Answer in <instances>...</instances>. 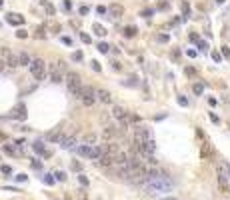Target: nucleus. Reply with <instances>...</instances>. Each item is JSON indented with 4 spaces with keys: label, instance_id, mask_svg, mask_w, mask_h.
Instances as JSON below:
<instances>
[{
    "label": "nucleus",
    "instance_id": "9b49d317",
    "mask_svg": "<svg viewBox=\"0 0 230 200\" xmlns=\"http://www.w3.org/2000/svg\"><path fill=\"white\" fill-rule=\"evenodd\" d=\"M96 96H98V100H102V102H112V94L108 92V90H104V88H96Z\"/></svg>",
    "mask_w": 230,
    "mask_h": 200
},
{
    "label": "nucleus",
    "instance_id": "f704fd0d",
    "mask_svg": "<svg viewBox=\"0 0 230 200\" xmlns=\"http://www.w3.org/2000/svg\"><path fill=\"white\" fill-rule=\"evenodd\" d=\"M210 120L214 122V124H220V118H218V116H216L214 112H210Z\"/></svg>",
    "mask_w": 230,
    "mask_h": 200
},
{
    "label": "nucleus",
    "instance_id": "4c0bfd02",
    "mask_svg": "<svg viewBox=\"0 0 230 200\" xmlns=\"http://www.w3.org/2000/svg\"><path fill=\"white\" fill-rule=\"evenodd\" d=\"M16 36H18V38H26L28 32H26V30H18V32H16Z\"/></svg>",
    "mask_w": 230,
    "mask_h": 200
},
{
    "label": "nucleus",
    "instance_id": "5fc2aeb1",
    "mask_svg": "<svg viewBox=\"0 0 230 200\" xmlns=\"http://www.w3.org/2000/svg\"><path fill=\"white\" fill-rule=\"evenodd\" d=\"M62 42H64V44H72V40H70V38H66V36H62Z\"/></svg>",
    "mask_w": 230,
    "mask_h": 200
},
{
    "label": "nucleus",
    "instance_id": "b1692460",
    "mask_svg": "<svg viewBox=\"0 0 230 200\" xmlns=\"http://www.w3.org/2000/svg\"><path fill=\"white\" fill-rule=\"evenodd\" d=\"M192 90H194V94H202L204 92V84H194Z\"/></svg>",
    "mask_w": 230,
    "mask_h": 200
},
{
    "label": "nucleus",
    "instance_id": "603ef678",
    "mask_svg": "<svg viewBox=\"0 0 230 200\" xmlns=\"http://www.w3.org/2000/svg\"><path fill=\"white\" fill-rule=\"evenodd\" d=\"M70 6H72V4H70V0H64V8H66V10H70Z\"/></svg>",
    "mask_w": 230,
    "mask_h": 200
},
{
    "label": "nucleus",
    "instance_id": "09e8293b",
    "mask_svg": "<svg viewBox=\"0 0 230 200\" xmlns=\"http://www.w3.org/2000/svg\"><path fill=\"white\" fill-rule=\"evenodd\" d=\"M72 58H74V60H80V58H82V52H74Z\"/></svg>",
    "mask_w": 230,
    "mask_h": 200
},
{
    "label": "nucleus",
    "instance_id": "7c9ffc66",
    "mask_svg": "<svg viewBox=\"0 0 230 200\" xmlns=\"http://www.w3.org/2000/svg\"><path fill=\"white\" fill-rule=\"evenodd\" d=\"M196 44H198V50H202V52H204V50H208V44H206V42H202V40H200V42H196Z\"/></svg>",
    "mask_w": 230,
    "mask_h": 200
},
{
    "label": "nucleus",
    "instance_id": "c756f323",
    "mask_svg": "<svg viewBox=\"0 0 230 200\" xmlns=\"http://www.w3.org/2000/svg\"><path fill=\"white\" fill-rule=\"evenodd\" d=\"M80 40H82V42H84V44H90V36H88V34H80Z\"/></svg>",
    "mask_w": 230,
    "mask_h": 200
},
{
    "label": "nucleus",
    "instance_id": "f8f14e48",
    "mask_svg": "<svg viewBox=\"0 0 230 200\" xmlns=\"http://www.w3.org/2000/svg\"><path fill=\"white\" fill-rule=\"evenodd\" d=\"M118 132H120V130H116L114 126H110V124H108V126L104 128V132H102V136H104V140H112V138H114V136H116Z\"/></svg>",
    "mask_w": 230,
    "mask_h": 200
},
{
    "label": "nucleus",
    "instance_id": "0eeeda50",
    "mask_svg": "<svg viewBox=\"0 0 230 200\" xmlns=\"http://www.w3.org/2000/svg\"><path fill=\"white\" fill-rule=\"evenodd\" d=\"M108 14L116 20L122 18V16H124V6H122V4H110V6H108Z\"/></svg>",
    "mask_w": 230,
    "mask_h": 200
},
{
    "label": "nucleus",
    "instance_id": "3c124183",
    "mask_svg": "<svg viewBox=\"0 0 230 200\" xmlns=\"http://www.w3.org/2000/svg\"><path fill=\"white\" fill-rule=\"evenodd\" d=\"M212 58L216 60V62H220V54H218V52H212Z\"/></svg>",
    "mask_w": 230,
    "mask_h": 200
},
{
    "label": "nucleus",
    "instance_id": "4468645a",
    "mask_svg": "<svg viewBox=\"0 0 230 200\" xmlns=\"http://www.w3.org/2000/svg\"><path fill=\"white\" fill-rule=\"evenodd\" d=\"M102 150H104L106 154H112V156H116V154L120 152V150H118V146H116L114 142H108V144H104V146H102Z\"/></svg>",
    "mask_w": 230,
    "mask_h": 200
},
{
    "label": "nucleus",
    "instance_id": "58836bf2",
    "mask_svg": "<svg viewBox=\"0 0 230 200\" xmlns=\"http://www.w3.org/2000/svg\"><path fill=\"white\" fill-rule=\"evenodd\" d=\"M222 56L230 58V50H228V46H222Z\"/></svg>",
    "mask_w": 230,
    "mask_h": 200
},
{
    "label": "nucleus",
    "instance_id": "79ce46f5",
    "mask_svg": "<svg viewBox=\"0 0 230 200\" xmlns=\"http://www.w3.org/2000/svg\"><path fill=\"white\" fill-rule=\"evenodd\" d=\"M142 16H146V18H150V16H152V10H150V8H146V10H142Z\"/></svg>",
    "mask_w": 230,
    "mask_h": 200
},
{
    "label": "nucleus",
    "instance_id": "2eb2a0df",
    "mask_svg": "<svg viewBox=\"0 0 230 200\" xmlns=\"http://www.w3.org/2000/svg\"><path fill=\"white\" fill-rule=\"evenodd\" d=\"M112 114H114V118H118V120H124L126 116H128V112H126L122 106H114L112 108Z\"/></svg>",
    "mask_w": 230,
    "mask_h": 200
},
{
    "label": "nucleus",
    "instance_id": "2f4dec72",
    "mask_svg": "<svg viewBox=\"0 0 230 200\" xmlns=\"http://www.w3.org/2000/svg\"><path fill=\"white\" fill-rule=\"evenodd\" d=\"M54 176H56V180H60V182H64V180H66V174L64 172H56Z\"/></svg>",
    "mask_w": 230,
    "mask_h": 200
},
{
    "label": "nucleus",
    "instance_id": "423d86ee",
    "mask_svg": "<svg viewBox=\"0 0 230 200\" xmlns=\"http://www.w3.org/2000/svg\"><path fill=\"white\" fill-rule=\"evenodd\" d=\"M30 74H32L36 80H42L44 78V74H46V62L44 60H32V64H30Z\"/></svg>",
    "mask_w": 230,
    "mask_h": 200
},
{
    "label": "nucleus",
    "instance_id": "6e6552de",
    "mask_svg": "<svg viewBox=\"0 0 230 200\" xmlns=\"http://www.w3.org/2000/svg\"><path fill=\"white\" fill-rule=\"evenodd\" d=\"M98 164H100V166H114V164H116V156L102 152V156L98 158Z\"/></svg>",
    "mask_w": 230,
    "mask_h": 200
},
{
    "label": "nucleus",
    "instance_id": "6e6d98bb",
    "mask_svg": "<svg viewBox=\"0 0 230 200\" xmlns=\"http://www.w3.org/2000/svg\"><path fill=\"white\" fill-rule=\"evenodd\" d=\"M160 200H176L174 196H166V198H160Z\"/></svg>",
    "mask_w": 230,
    "mask_h": 200
},
{
    "label": "nucleus",
    "instance_id": "72a5a7b5",
    "mask_svg": "<svg viewBox=\"0 0 230 200\" xmlns=\"http://www.w3.org/2000/svg\"><path fill=\"white\" fill-rule=\"evenodd\" d=\"M158 42H168V34H158Z\"/></svg>",
    "mask_w": 230,
    "mask_h": 200
},
{
    "label": "nucleus",
    "instance_id": "c9c22d12",
    "mask_svg": "<svg viewBox=\"0 0 230 200\" xmlns=\"http://www.w3.org/2000/svg\"><path fill=\"white\" fill-rule=\"evenodd\" d=\"M92 68H94L96 72H100V70H102V68H100V62H96V60H92Z\"/></svg>",
    "mask_w": 230,
    "mask_h": 200
},
{
    "label": "nucleus",
    "instance_id": "8fccbe9b",
    "mask_svg": "<svg viewBox=\"0 0 230 200\" xmlns=\"http://www.w3.org/2000/svg\"><path fill=\"white\" fill-rule=\"evenodd\" d=\"M158 8H160V10H168V2H162Z\"/></svg>",
    "mask_w": 230,
    "mask_h": 200
},
{
    "label": "nucleus",
    "instance_id": "20e7f679",
    "mask_svg": "<svg viewBox=\"0 0 230 200\" xmlns=\"http://www.w3.org/2000/svg\"><path fill=\"white\" fill-rule=\"evenodd\" d=\"M0 60L6 64L8 68H16L20 66V58L16 56V54H12L8 48H0Z\"/></svg>",
    "mask_w": 230,
    "mask_h": 200
},
{
    "label": "nucleus",
    "instance_id": "a878e982",
    "mask_svg": "<svg viewBox=\"0 0 230 200\" xmlns=\"http://www.w3.org/2000/svg\"><path fill=\"white\" fill-rule=\"evenodd\" d=\"M44 36H46L44 28H42V26H38V28H36V38H44Z\"/></svg>",
    "mask_w": 230,
    "mask_h": 200
},
{
    "label": "nucleus",
    "instance_id": "473e14b6",
    "mask_svg": "<svg viewBox=\"0 0 230 200\" xmlns=\"http://www.w3.org/2000/svg\"><path fill=\"white\" fill-rule=\"evenodd\" d=\"M178 104L180 106H188V100L184 98V96H178Z\"/></svg>",
    "mask_w": 230,
    "mask_h": 200
},
{
    "label": "nucleus",
    "instance_id": "37998d69",
    "mask_svg": "<svg viewBox=\"0 0 230 200\" xmlns=\"http://www.w3.org/2000/svg\"><path fill=\"white\" fill-rule=\"evenodd\" d=\"M72 168L80 172V170H82V164H80V162H72Z\"/></svg>",
    "mask_w": 230,
    "mask_h": 200
},
{
    "label": "nucleus",
    "instance_id": "e433bc0d",
    "mask_svg": "<svg viewBox=\"0 0 230 200\" xmlns=\"http://www.w3.org/2000/svg\"><path fill=\"white\" fill-rule=\"evenodd\" d=\"M96 12H98V14H108V8H106V6H98V8H96Z\"/></svg>",
    "mask_w": 230,
    "mask_h": 200
},
{
    "label": "nucleus",
    "instance_id": "bb28decb",
    "mask_svg": "<svg viewBox=\"0 0 230 200\" xmlns=\"http://www.w3.org/2000/svg\"><path fill=\"white\" fill-rule=\"evenodd\" d=\"M0 170H2L4 174H12V166H8V164H2V166H0Z\"/></svg>",
    "mask_w": 230,
    "mask_h": 200
},
{
    "label": "nucleus",
    "instance_id": "49530a36",
    "mask_svg": "<svg viewBox=\"0 0 230 200\" xmlns=\"http://www.w3.org/2000/svg\"><path fill=\"white\" fill-rule=\"evenodd\" d=\"M80 14H82V16L88 14V6H80Z\"/></svg>",
    "mask_w": 230,
    "mask_h": 200
},
{
    "label": "nucleus",
    "instance_id": "dca6fc26",
    "mask_svg": "<svg viewBox=\"0 0 230 200\" xmlns=\"http://www.w3.org/2000/svg\"><path fill=\"white\" fill-rule=\"evenodd\" d=\"M76 142V134H70V136H64V138L60 140V144L64 148H72V144Z\"/></svg>",
    "mask_w": 230,
    "mask_h": 200
},
{
    "label": "nucleus",
    "instance_id": "cd10ccee",
    "mask_svg": "<svg viewBox=\"0 0 230 200\" xmlns=\"http://www.w3.org/2000/svg\"><path fill=\"white\" fill-rule=\"evenodd\" d=\"M182 12H184V16H190V6L186 2H182Z\"/></svg>",
    "mask_w": 230,
    "mask_h": 200
},
{
    "label": "nucleus",
    "instance_id": "ddd939ff",
    "mask_svg": "<svg viewBox=\"0 0 230 200\" xmlns=\"http://www.w3.org/2000/svg\"><path fill=\"white\" fill-rule=\"evenodd\" d=\"M12 116H14V118H18V120H24V118H26V106H24V104H18V106L14 108Z\"/></svg>",
    "mask_w": 230,
    "mask_h": 200
},
{
    "label": "nucleus",
    "instance_id": "a18cd8bd",
    "mask_svg": "<svg viewBox=\"0 0 230 200\" xmlns=\"http://www.w3.org/2000/svg\"><path fill=\"white\" fill-rule=\"evenodd\" d=\"M16 180H18V182H24V180H26V174H18Z\"/></svg>",
    "mask_w": 230,
    "mask_h": 200
},
{
    "label": "nucleus",
    "instance_id": "9d476101",
    "mask_svg": "<svg viewBox=\"0 0 230 200\" xmlns=\"http://www.w3.org/2000/svg\"><path fill=\"white\" fill-rule=\"evenodd\" d=\"M6 22L8 24H12V26H20V24H24V16H20V14H6Z\"/></svg>",
    "mask_w": 230,
    "mask_h": 200
},
{
    "label": "nucleus",
    "instance_id": "f3484780",
    "mask_svg": "<svg viewBox=\"0 0 230 200\" xmlns=\"http://www.w3.org/2000/svg\"><path fill=\"white\" fill-rule=\"evenodd\" d=\"M92 32L96 34V36H100V38H104L106 34H108V30H106L102 24H92Z\"/></svg>",
    "mask_w": 230,
    "mask_h": 200
},
{
    "label": "nucleus",
    "instance_id": "c85d7f7f",
    "mask_svg": "<svg viewBox=\"0 0 230 200\" xmlns=\"http://www.w3.org/2000/svg\"><path fill=\"white\" fill-rule=\"evenodd\" d=\"M184 72H186V76H194V74H196V70H194L192 66H186V68H184Z\"/></svg>",
    "mask_w": 230,
    "mask_h": 200
},
{
    "label": "nucleus",
    "instance_id": "de8ad7c7",
    "mask_svg": "<svg viewBox=\"0 0 230 200\" xmlns=\"http://www.w3.org/2000/svg\"><path fill=\"white\" fill-rule=\"evenodd\" d=\"M190 40H192V42H200V40H198V34H194V32L190 34Z\"/></svg>",
    "mask_w": 230,
    "mask_h": 200
},
{
    "label": "nucleus",
    "instance_id": "4d7b16f0",
    "mask_svg": "<svg viewBox=\"0 0 230 200\" xmlns=\"http://www.w3.org/2000/svg\"><path fill=\"white\" fill-rule=\"evenodd\" d=\"M216 2H218V4H222V2H224V0H216Z\"/></svg>",
    "mask_w": 230,
    "mask_h": 200
},
{
    "label": "nucleus",
    "instance_id": "1a4fd4ad",
    "mask_svg": "<svg viewBox=\"0 0 230 200\" xmlns=\"http://www.w3.org/2000/svg\"><path fill=\"white\" fill-rule=\"evenodd\" d=\"M62 138H64V134H62V128H60V126H56L52 132L46 134V140H50V142H60Z\"/></svg>",
    "mask_w": 230,
    "mask_h": 200
},
{
    "label": "nucleus",
    "instance_id": "5701e85b",
    "mask_svg": "<svg viewBox=\"0 0 230 200\" xmlns=\"http://www.w3.org/2000/svg\"><path fill=\"white\" fill-rule=\"evenodd\" d=\"M86 144H90V146H92V144H94V142H96V134H86Z\"/></svg>",
    "mask_w": 230,
    "mask_h": 200
},
{
    "label": "nucleus",
    "instance_id": "f03ea898",
    "mask_svg": "<svg viewBox=\"0 0 230 200\" xmlns=\"http://www.w3.org/2000/svg\"><path fill=\"white\" fill-rule=\"evenodd\" d=\"M66 88H68V92L74 94V96H78L80 90H82V82H80V76L76 72H66Z\"/></svg>",
    "mask_w": 230,
    "mask_h": 200
},
{
    "label": "nucleus",
    "instance_id": "6ab92c4d",
    "mask_svg": "<svg viewBox=\"0 0 230 200\" xmlns=\"http://www.w3.org/2000/svg\"><path fill=\"white\" fill-rule=\"evenodd\" d=\"M134 34H136V26H126L124 28V36H128V38H132V36H134Z\"/></svg>",
    "mask_w": 230,
    "mask_h": 200
},
{
    "label": "nucleus",
    "instance_id": "864d4df0",
    "mask_svg": "<svg viewBox=\"0 0 230 200\" xmlns=\"http://www.w3.org/2000/svg\"><path fill=\"white\" fill-rule=\"evenodd\" d=\"M46 184H54V178H52V176H46Z\"/></svg>",
    "mask_w": 230,
    "mask_h": 200
},
{
    "label": "nucleus",
    "instance_id": "f257e3e1",
    "mask_svg": "<svg viewBox=\"0 0 230 200\" xmlns=\"http://www.w3.org/2000/svg\"><path fill=\"white\" fill-rule=\"evenodd\" d=\"M142 186L150 192H170L172 190V180L166 174H160L158 170H148V176L142 182Z\"/></svg>",
    "mask_w": 230,
    "mask_h": 200
},
{
    "label": "nucleus",
    "instance_id": "ea45409f",
    "mask_svg": "<svg viewBox=\"0 0 230 200\" xmlns=\"http://www.w3.org/2000/svg\"><path fill=\"white\" fill-rule=\"evenodd\" d=\"M78 198H80V200H88V196H86L84 190H78Z\"/></svg>",
    "mask_w": 230,
    "mask_h": 200
},
{
    "label": "nucleus",
    "instance_id": "39448f33",
    "mask_svg": "<svg viewBox=\"0 0 230 200\" xmlns=\"http://www.w3.org/2000/svg\"><path fill=\"white\" fill-rule=\"evenodd\" d=\"M64 78H66L64 64H62V62H54V64H50V80H52L54 84L62 82Z\"/></svg>",
    "mask_w": 230,
    "mask_h": 200
},
{
    "label": "nucleus",
    "instance_id": "13d9d810",
    "mask_svg": "<svg viewBox=\"0 0 230 200\" xmlns=\"http://www.w3.org/2000/svg\"><path fill=\"white\" fill-rule=\"evenodd\" d=\"M2 4H4V0H0V6H2Z\"/></svg>",
    "mask_w": 230,
    "mask_h": 200
},
{
    "label": "nucleus",
    "instance_id": "c03bdc74",
    "mask_svg": "<svg viewBox=\"0 0 230 200\" xmlns=\"http://www.w3.org/2000/svg\"><path fill=\"white\" fill-rule=\"evenodd\" d=\"M42 156H44V158H50V156H52V150H50V148H46V150H44V154H42Z\"/></svg>",
    "mask_w": 230,
    "mask_h": 200
},
{
    "label": "nucleus",
    "instance_id": "4be33fe9",
    "mask_svg": "<svg viewBox=\"0 0 230 200\" xmlns=\"http://www.w3.org/2000/svg\"><path fill=\"white\" fill-rule=\"evenodd\" d=\"M32 146H34V150H36V152H38V154H44V150H46V148L42 146V142H34Z\"/></svg>",
    "mask_w": 230,
    "mask_h": 200
},
{
    "label": "nucleus",
    "instance_id": "393cba45",
    "mask_svg": "<svg viewBox=\"0 0 230 200\" xmlns=\"http://www.w3.org/2000/svg\"><path fill=\"white\" fill-rule=\"evenodd\" d=\"M78 180H80V184H82V186H88V184H90V180L86 178L84 174H80V176H78Z\"/></svg>",
    "mask_w": 230,
    "mask_h": 200
},
{
    "label": "nucleus",
    "instance_id": "412c9836",
    "mask_svg": "<svg viewBox=\"0 0 230 200\" xmlns=\"http://www.w3.org/2000/svg\"><path fill=\"white\" fill-rule=\"evenodd\" d=\"M98 50H100L102 54H108V52H110V46H108L106 42H100V44H98Z\"/></svg>",
    "mask_w": 230,
    "mask_h": 200
},
{
    "label": "nucleus",
    "instance_id": "7ed1b4c3",
    "mask_svg": "<svg viewBox=\"0 0 230 200\" xmlns=\"http://www.w3.org/2000/svg\"><path fill=\"white\" fill-rule=\"evenodd\" d=\"M96 90L94 88H90V86H82V90H80V94H78V100L84 104V106H92L94 102H96Z\"/></svg>",
    "mask_w": 230,
    "mask_h": 200
},
{
    "label": "nucleus",
    "instance_id": "aec40b11",
    "mask_svg": "<svg viewBox=\"0 0 230 200\" xmlns=\"http://www.w3.org/2000/svg\"><path fill=\"white\" fill-rule=\"evenodd\" d=\"M40 2H42V6L46 8V12L52 16V14H54V6H52V4H50V2H46V0H40Z\"/></svg>",
    "mask_w": 230,
    "mask_h": 200
},
{
    "label": "nucleus",
    "instance_id": "a211bd4d",
    "mask_svg": "<svg viewBox=\"0 0 230 200\" xmlns=\"http://www.w3.org/2000/svg\"><path fill=\"white\" fill-rule=\"evenodd\" d=\"M18 58H20V66H30V64H32V58H30L26 52L18 54Z\"/></svg>",
    "mask_w": 230,
    "mask_h": 200
},
{
    "label": "nucleus",
    "instance_id": "a19ab883",
    "mask_svg": "<svg viewBox=\"0 0 230 200\" xmlns=\"http://www.w3.org/2000/svg\"><path fill=\"white\" fill-rule=\"evenodd\" d=\"M136 80H138V78H134V76H132V78L128 80V82H126V84H128V86H136V84H138Z\"/></svg>",
    "mask_w": 230,
    "mask_h": 200
}]
</instances>
